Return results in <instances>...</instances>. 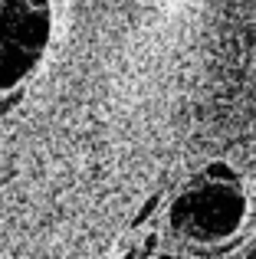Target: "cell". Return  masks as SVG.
<instances>
[{"label": "cell", "mask_w": 256, "mask_h": 259, "mask_svg": "<svg viewBox=\"0 0 256 259\" xmlns=\"http://www.w3.org/2000/svg\"><path fill=\"white\" fill-rule=\"evenodd\" d=\"M154 259H174V256H171V253H158Z\"/></svg>", "instance_id": "9c48e42d"}, {"label": "cell", "mask_w": 256, "mask_h": 259, "mask_svg": "<svg viewBox=\"0 0 256 259\" xmlns=\"http://www.w3.org/2000/svg\"><path fill=\"white\" fill-rule=\"evenodd\" d=\"M158 246H161V236H158V230H151L138 246V259H154L158 256Z\"/></svg>", "instance_id": "5b68a950"}, {"label": "cell", "mask_w": 256, "mask_h": 259, "mask_svg": "<svg viewBox=\"0 0 256 259\" xmlns=\"http://www.w3.org/2000/svg\"><path fill=\"white\" fill-rule=\"evenodd\" d=\"M191 259H197V256H191Z\"/></svg>", "instance_id": "30bf717a"}, {"label": "cell", "mask_w": 256, "mask_h": 259, "mask_svg": "<svg viewBox=\"0 0 256 259\" xmlns=\"http://www.w3.org/2000/svg\"><path fill=\"white\" fill-rule=\"evenodd\" d=\"M246 197L233 184H197L178 194L167 210V223L178 236L191 240L194 246L224 243L243 227Z\"/></svg>", "instance_id": "6da1fadb"}, {"label": "cell", "mask_w": 256, "mask_h": 259, "mask_svg": "<svg viewBox=\"0 0 256 259\" xmlns=\"http://www.w3.org/2000/svg\"><path fill=\"white\" fill-rule=\"evenodd\" d=\"M50 43V13L30 0H0V92L20 89Z\"/></svg>", "instance_id": "7a4b0ae2"}, {"label": "cell", "mask_w": 256, "mask_h": 259, "mask_svg": "<svg viewBox=\"0 0 256 259\" xmlns=\"http://www.w3.org/2000/svg\"><path fill=\"white\" fill-rule=\"evenodd\" d=\"M20 99H23V89H13V92H7L4 99H0V115H7V112H10V108L17 105Z\"/></svg>", "instance_id": "8992f818"}, {"label": "cell", "mask_w": 256, "mask_h": 259, "mask_svg": "<svg viewBox=\"0 0 256 259\" xmlns=\"http://www.w3.org/2000/svg\"><path fill=\"white\" fill-rule=\"evenodd\" d=\"M158 207H161V194H151L145 203H141V210L132 217V227H141V223H148L154 213H158Z\"/></svg>", "instance_id": "277c9868"}, {"label": "cell", "mask_w": 256, "mask_h": 259, "mask_svg": "<svg viewBox=\"0 0 256 259\" xmlns=\"http://www.w3.org/2000/svg\"><path fill=\"white\" fill-rule=\"evenodd\" d=\"M122 259H138V249H128V253H125Z\"/></svg>", "instance_id": "52a82bcc"}, {"label": "cell", "mask_w": 256, "mask_h": 259, "mask_svg": "<svg viewBox=\"0 0 256 259\" xmlns=\"http://www.w3.org/2000/svg\"><path fill=\"white\" fill-rule=\"evenodd\" d=\"M33 7H39V10H46V0H30Z\"/></svg>", "instance_id": "ba28073f"}, {"label": "cell", "mask_w": 256, "mask_h": 259, "mask_svg": "<svg viewBox=\"0 0 256 259\" xmlns=\"http://www.w3.org/2000/svg\"><path fill=\"white\" fill-rule=\"evenodd\" d=\"M200 181H210V184H233V187H237V184H240V174L233 171L227 161H210V164L204 167V177H200Z\"/></svg>", "instance_id": "3957f363"}]
</instances>
